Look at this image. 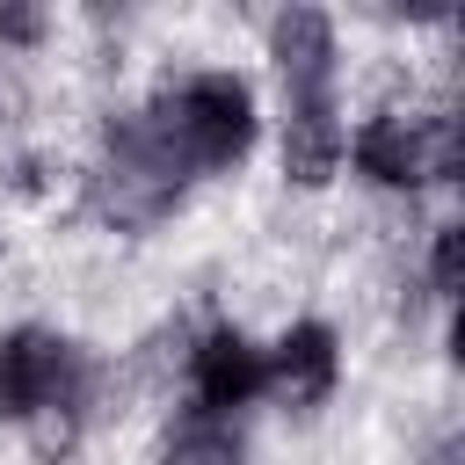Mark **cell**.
Segmentation results:
<instances>
[{
    "label": "cell",
    "mask_w": 465,
    "mask_h": 465,
    "mask_svg": "<svg viewBox=\"0 0 465 465\" xmlns=\"http://www.w3.org/2000/svg\"><path fill=\"white\" fill-rule=\"evenodd\" d=\"M182 189H189V167L167 153V138L153 131V116H145V109L109 116V131H102V167H94V182H87V203H94L109 225H124V232H145V225H160V218L182 203Z\"/></svg>",
    "instance_id": "obj_1"
},
{
    "label": "cell",
    "mask_w": 465,
    "mask_h": 465,
    "mask_svg": "<svg viewBox=\"0 0 465 465\" xmlns=\"http://www.w3.org/2000/svg\"><path fill=\"white\" fill-rule=\"evenodd\" d=\"M145 116H153V131L167 138V153L189 174L232 167L254 145V94H247L240 73H189V80L160 87Z\"/></svg>",
    "instance_id": "obj_2"
},
{
    "label": "cell",
    "mask_w": 465,
    "mask_h": 465,
    "mask_svg": "<svg viewBox=\"0 0 465 465\" xmlns=\"http://www.w3.org/2000/svg\"><path fill=\"white\" fill-rule=\"evenodd\" d=\"M356 174H371L378 189H421L458 174V124H414V116H371L349 145Z\"/></svg>",
    "instance_id": "obj_3"
},
{
    "label": "cell",
    "mask_w": 465,
    "mask_h": 465,
    "mask_svg": "<svg viewBox=\"0 0 465 465\" xmlns=\"http://www.w3.org/2000/svg\"><path fill=\"white\" fill-rule=\"evenodd\" d=\"M80 371V349L51 327H15L0 334V421H29L58 400V385Z\"/></svg>",
    "instance_id": "obj_4"
},
{
    "label": "cell",
    "mask_w": 465,
    "mask_h": 465,
    "mask_svg": "<svg viewBox=\"0 0 465 465\" xmlns=\"http://www.w3.org/2000/svg\"><path fill=\"white\" fill-rule=\"evenodd\" d=\"M189 385H196L203 421H218V414L247 407V400L269 385V363H262V349H254L240 327H211V334L196 341V356H189Z\"/></svg>",
    "instance_id": "obj_5"
},
{
    "label": "cell",
    "mask_w": 465,
    "mask_h": 465,
    "mask_svg": "<svg viewBox=\"0 0 465 465\" xmlns=\"http://www.w3.org/2000/svg\"><path fill=\"white\" fill-rule=\"evenodd\" d=\"M269 51H276V73H283V94H291V102H305V94H334V22H327L320 7H291V15H276Z\"/></svg>",
    "instance_id": "obj_6"
},
{
    "label": "cell",
    "mask_w": 465,
    "mask_h": 465,
    "mask_svg": "<svg viewBox=\"0 0 465 465\" xmlns=\"http://www.w3.org/2000/svg\"><path fill=\"white\" fill-rule=\"evenodd\" d=\"M262 363H269V385H276L291 407H320V400L334 392L341 349H334V327H320V320H298V327L276 341V356H262Z\"/></svg>",
    "instance_id": "obj_7"
},
{
    "label": "cell",
    "mask_w": 465,
    "mask_h": 465,
    "mask_svg": "<svg viewBox=\"0 0 465 465\" xmlns=\"http://www.w3.org/2000/svg\"><path fill=\"white\" fill-rule=\"evenodd\" d=\"M334 167H341L334 94H305V102H291V116H283V174H291L298 189H320V182H334Z\"/></svg>",
    "instance_id": "obj_8"
},
{
    "label": "cell",
    "mask_w": 465,
    "mask_h": 465,
    "mask_svg": "<svg viewBox=\"0 0 465 465\" xmlns=\"http://www.w3.org/2000/svg\"><path fill=\"white\" fill-rule=\"evenodd\" d=\"M160 465H247V458H240V443H232L218 421H189V429L167 443Z\"/></svg>",
    "instance_id": "obj_9"
},
{
    "label": "cell",
    "mask_w": 465,
    "mask_h": 465,
    "mask_svg": "<svg viewBox=\"0 0 465 465\" xmlns=\"http://www.w3.org/2000/svg\"><path fill=\"white\" fill-rule=\"evenodd\" d=\"M429 276H436V291H443V298H458V283H465V225H443V232H436Z\"/></svg>",
    "instance_id": "obj_10"
},
{
    "label": "cell",
    "mask_w": 465,
    "mask_h": 465,
    "mask_svg": "<svg viewBox=\"0 0 465 465\" xmlns=\"http://www.w3.org/2000/svg\"><path fill=\"white\" fill-rule=\"evenodd\" d=\"M44 36V7H0V44H36Z\"/></svg>",
    "instance_id": "obj_11"
}]
</instances>
